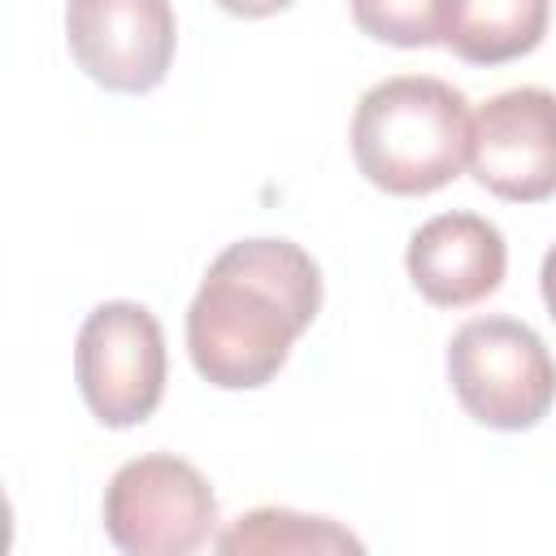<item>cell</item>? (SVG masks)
I'll return each mask as SVG.
<instances>
[{
    "mask_svg": "<svg viewBox=\"0 0 556 556\" xmlns=\"http://www.w3.org/2000/svg\"><path fill=\"white\" fill-rule=\"evenodd\" d=\"M539 291H543L547 313L556 317V243L547 248V256H543V265H539Z\"/></svg>",
    "mask_w": 556,
    "mask_h": 556,
    "instance_id": "obj_13",
    "label": "cell"
},
{
    "mask_svg": "<svg viewBox=\"0 0 556 556\" xmlns=\"http://www.w3.org/2000/svg\"><path fill=\"white\" fill-rule=\"evenodd\" d=\"M352 22L391 48H434L447 30L452 0H348Z\"/></svg>",
    "mask_w": 556,
    "mask_h": 556,
    "instance_id": "obj_11",
    "label": "cell"
},
{
    "mask_svg": "<svg viewBox=\"0 0 556 556\" xmlns=\"http://www.w3.org/2000/svg\"><path fill=\"white\" fill-rule=\"evenodd\" d=\"M552 0H452L443 43L469 65H504L547 35Z\"/></svg>",
    "mask_w": 556,
    "mask_h": 556,
    "instance_id": "obj_9",
    "label": "cell"
},
{
    "mask_svg": "<svg viewBox=\"0 0 556 556\" xmlns=\"http://www.w3.org/2000/svg\"><path fill=\"white\" fill-rule=\"evenodd\" d=\"M65 43L91 83L143 96L174 65L178 22L169 0H65Z\"/></svg>",
    "mask_w": 556,
    "mask_h": 556,
    "instance_id": "obj_6",
    "label": "cell"
},
{
    "mask_svg": "<svg viewBox=\"0 0 556 556\" xmlns=\"http://www.w3.org/2000/svg\"><path fill=\"white\" fill-rule=\"evenodd\" d=\"M104 534L126 556H187L213 543L217 495L182 456H135L104 486Z\"/></svg>",
    "mask_w": 556,
    "mask_h": 556,
    "instance_id": "obj_4",
    "label": "cell"
},
{
    "mask_svg": "<svg viewBox=\"0 0 556 556\" xmlns=\"http://www.w3.org/2000/svg\"><path fill=\"white\" fill-rule=\"evenodd\" d=\"M447 382L478 426L530 430L556 400V361L526 321L473 317L447 343Z\"/></svg>",
    "mask_w": 556,
    "mask_h": 556,
    "instance_id": "obj_3",
    "label": "cell"
},
{
    "mask_svg": "<svg viewBox=\"0 0 556 556\" xmlns=\"http://www.w3.org/2000/svg\"><path fill=\"white\" fill-rule=\"evenodd\" d=\"M74 378L91 417L109 430L139 426L165 395V334L135 300H104L74 343Z\"/></svg>",
    "mask_w": 556,
    "mask_h": 556,
    "instance_id": "obj_5",
    "label": "cell"
},
{
    "mask_svg": "<svg viewBox=\"0 0 556 556\" xmlns=\"http://www.w3.org/2000/svg\"><path fill=\"white\" fill-rule=\"evenodd\" d=\"M213 4L226 9V13H235V17H269V13L291 9L295 0H213Z\"/></svg>",
    "mask_w": 556,
    "mask_h": 556,
    "instance_id": "obj_12",
    "label": "cell"
},
{
    "mask_svg": "<svg viewBox=\"0 0 556 556\" xmlns=\"http://www.w3.org/2000/svg\"><path fill=\"white\" fill-rule=\"evenodd\" d=\"M469 174L508 204L556 195V91L513 87L491 96L469 126Z\"/></svg>",
    "mask_w": 556,
    "mask_h": 556,
    "instance_id": "obj_7",
    "label": "cell"
},
{
    "mask_svg": "<svg viewBox=\"0 0 556 556\" xmlns=\"http://www.w3.org/2000/svg\"><path fill=\"white\" fill-rule=\"evenodd\" d=\"M213 547L222 556H252V552L317 556V552H361L365 543L330 517H308V513H295V508H252V513L235 517L213 539Z\"/></svg>",
    "mask_w": 556,
    "mask_h": 556,
    "instance_id": "obj_10",
    "label": "cell"
},
{
    "mask_svg": "<svg viewBox=\"0 0 556 556\" xmlns=\"http://www.w3.org/2000/svg\"><path fill=\"white\" fill-rule=\"evenodd\" d=\"M321 313V269L291 239H239L204 274L187 308V352L222 391L265 387Z\"/></svg>",
    "mask_w": 556,
    "mask_h": 556,
    "instance_id": "obj_1",
    "label": "cell"
},
{
    "mask_svg": "<svg viewBox=\"0 0 556 556\" xmlns=\"http://www.w3.org/2000/svg\"><path fill=\"white\" fill-rule=\"evenodd\" d=\"M404 269L434 308H469L504 282L508 248L495 222L478 213H439L413 230Z\"/></svg>",
    "mask_w": 556,
    "mask_h": 556,
    "instance_id": "obj_8",
    "label": "cell"
},
{
    "mask_svg": "<svg viewBox=\"0 0 556 556\" xmlns=\"http://www.w3.org/2000/svg\"><path fill=\"white\" fill-rule=\"evenodd\" d=\"M469 104L430 74L374 83L352 113L356 169L387 195H430L469 165Z\"/></svg>",
    "mask_w": 556,
    "mask_h": 556,
    "instance_id": "obj_2",
    "label": "cell"
}]
</instances>
